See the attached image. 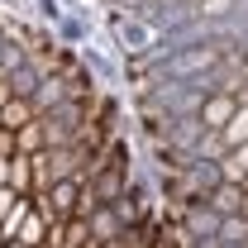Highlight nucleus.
Returning <instances> with one entry per match:
<instances>
[{
  "mask_svg": "<svg viewBox=\"0 0 248 248\" xmlns=\"http://www.w3.org/2000/svg\"><path fill=\"white\" fill-rule=\"evenodd\" d=\"M10 205H15V191H10V186H0V219H5V210H10Z\"/></svg>",
  "mask_w": 248,
  "mask_h": 248,
  "instance_id": "obj_16",
  "label": "nucleus"
},
{
  "mask_svg": "<svg viewBox=\"0 0 248 248\" xmlns=\"http://www.w3.org/2000/svg\"><path fill=\"white\" fill-rule=\"evenodd\" d=\"M43 234H48V219L38 215V210H29V215H24V224L15 229V244H24V248H43Z\"/></svg>",
  "mask_w": 248,
  "mask_h": 248,
  "instance_id": "obj_9",
  "label": "nucleus"
},
{
  "mask_svg": "<svg viewBox=\"0 0 248 248\" xmlns=\"http://www.w3.org/2000/svg\"><path fill=\"white\" fill-rule=\"evenodd\" d=\"M29 120H38V110H33L29 95H10V100L0 105V129H10V134H15V129H24Z\"/></svg>",
  "mask_w": 248,
  "mask_h": 248,
  "instance_id": "obj_5",
  "label": "nucleus"
},
{
  "mask_svg": "<svg viewBox=\"0 0 248 248\" xmlns=\"http://www.w3.org/2000/svg\"><path fill=\"white\" fill-rule=\"evenodd\" d=\"M0 248H24V244H15V239H10V244H0Z\"/></svg>",
  "mask_w": 248,
  "mask_h": 248,
  "instance_id": "obj_20",
  "label": "nucleus"
},
{
  "mask_svg": "<svg viewBox=\"0 0 248 248\" xmlns=\"http://www.w3.org/2000/svg\"><path fill=\"white\" fill-rule=\"evenodd\" d=\"M229 153H234V162L244 167V177H248V143H239V148H229Z\"/></svg>",
  "mask_w": 248,
  "mask_h": 248,
  "instance_id": "obj_15",
  "label": "nucleus"
},
{
  "mask_svg": "<svg viewBox=\"0 0 248 248\" xmlns=\"http://www.w3.org/2000/svg\"><path fill=\"white\" fill-rule=\"evenodd\" d=\"M77 196H81V177H62V182H53L48 191H38L29 201L43 219H72L77 215Z\"/></svg>",
  "mask_w": 248,
  "mask_h": 248,
  "instance_id": "obj_1",
  "label": "nucleus"
},
{
  "mask_svg": "<svg viewBox=\"0 0 248 248\" xmlns=\"http://www.w3.org/2000/svg\"><path fill=\"white\" fill-rule=\"evenodd\" d=\"M10 95H19V91H15V81H10V77H0V105H5Z\"/></svg>",
  "mask_w": 248,
  "mask_h": 248,
  "instance_id": "obj_18",
  "label": "nucleus"
},
{
  "mask_svg": "<svg viewBox=\"0 0 248 248\" xmlns=\"http://www.w3.org/2000/svg\"><path fill=\"white\" fill-rule=\"evenodd\" d=\"M10 191L15 196H33V157H24V153H15L10 157Z\"/></svg>",
  "mask_w": 248,
  "mask_h": 248,
  "instance_id": "obj_8",
  "label": "nucleus"
},
{
  "mask_svg": "<svg viewBox=\"0 0 248 248\" xmlns=\"http://www.w3.org/2000/svg\"><path fill=\"white\" fill-rule=\"evenodd\" d=\"M239 201H244V186H234V182H219L210 196H205V205L215 210V215H239Z\"/></svg>",
  "mask_w": 248,
  "mask_h": 248,
  "instance_id": "obj_6",
  "label": "nucleus"
},
{
  "mask_svg": "<svg viewBox=\"0 0 248 248\" xmlns=\"http://www.w3.org/2000/svg\"><path fill=\"white\" fill-rule=\"evenodd\" d=\"M120 224H124V219L115 215V205H95L91 215H86V229H91L95 244H110V239H120V234H124Z\"/></svg>",
  "mask_w": 248,
  "mask_h": 248,
  "instance_id": "obj_4",
  "label": "nucleus"
},
{
  "mask_svg": "<svg viewBox=\"0 0 248 248\" xmlns=\"http://www.w3.org/2000/svg\"><path fill=\"white\" fill-rule=\"evenodd\" d=\"M0 77H5V72H0Z\"/></svg>",
  "mask_w": 248,
  "mask_h": 248,
  "instance_id": "obj_22",
  "label": "nucleus"
},
{
  "mask_svg": "<svg viewBox=\"0 0 248 248\" xmlns=\"http://www.w3.org/2000/svg\"><path fill=\"white\" fill-rule=\"evenodd\" d=\"M244 77H248V58H244Z\"/></svg>",
  "mask_w": 248,
  "mask_h": 248,
  "instance_id": "obj_21",
  "label": "nucleus"
},
{
  "mask_svg": "<svg viewBox=\"0 0 248 248\" xmlns=\"http://www.w3.org/2000/svg\"><path fill=\"white\" fill-rule=\"evenodd\" d=\"M210 62H215V53L205 48V53H191V58H182V62H177V72H196V67H210Z\"/></svg>",
  "mask_w": 248,
  "mask_h": 248,
  "instance_id": "obj_13",
  "label": "nucleus"
},
{
  "mask_svg": "<svg viewBox=\"0 0 248 248\" xmlns=\"http://www.w3.org/2000/svg\"><path fill=\"white\" fill-rule=\"evenodd\" d=\"M248 239V219L244 215H219V229H215V244H244ZM248 248V244H244Z\"/></svg>",
  "mask_w": 248,
  "mask_h": 248,
  "instance_id": "obj_12",
  "label": "nucleus"
},
{
  "mask_svg": "<svg viewBox=\"0 0 248 248\" xmlns=\"http://www.w3.org/2000/svg\"><path fill=\"white\" fill-rule=\"evenodd\" d=\"M224 5H229V0H201V10H205V15H224Z\"/></svg>",
  "mask_w": 248,
  "mask_h": 248,
  "instance_id": "obj_17",
  "label": "nucleus"
},
{
  "mask_svg": "<svg viewBox=\"0 0 248 248\" xmlns=\"http://www.w3.org/2000/svg\"><path fill=\"white\" fill-rule=\"evenodd\" d=\"M234 110H239V100H234L229 91H210L205 100H201V129H205V134H219Z\"/></svg>",
  "mask_w": 248,
  "mask_h": 248,
  "instance_id": "obj_3",
  "label": "nucleus"
},
{
  "mask_svg": "<svg viewBox=\"0 0 248 248\" xmlns=\"http://www.w3.org/2000/svg\"><path fill=\"white\" fill-rule=\"evenodd\" d=\"M29 210H33L29 196H15V205L5 210V219H0V244H10V239H15V229L24 224V215H29Z\"/></svg>",
  "mask_w": 248,
  "mask_h": 248,
  "instance_id": "obj_11",
  "label": "nucleus"
},
{
  "mask_svg": "<svg viewBox=\"0 0 248 248\" xmlns=\"http://www.w3.org/2000/svg\"><path fill=\"white\" fill-rule=\"evenodd\" d=\"M244 244H248V239H244Z\"/></svg>",
  "mask_w": 248,
  "mask_h": 248,
  "instance_id": "obj_23",
  "label": "nucleus"
},
{
  "mask_svg": "<svg viewBox=\"0 0 248 248\" xmlns=\"http://www.w3.org/2000/svg\"><path fill=\"white\" fill-rule=\"evenodd\" d=\"M15 153H24V157L43 153V120H29L24 129H15Z\"/></svg>",
  "mask_w": 248,
  "mask_h": 248,
  "instance_id": "obj_10",
  "label": "nucleus"
},
{
  "mask_svg": "<svg viewBox=\"0 0 248 248\" xmlns=\"http://www.w3.org/2000/svg\"><path fill=\"white\" fill-rule=\"evenodd\" d=\"M10 182V157H0V186Z\"/></svg>",
  "mask_w": 248,
  "mask_h": 248,
  "instance_id": "obj_19",
  "label": "nucleus"
},
{
  "mask_svg": "<svg viewBox=\"0 0 248 248\" xmlns=\"http://www.w3.org/2000/svg\"><path fill=\"white\" fill-rule=\"evenodd\" d=\"M219 229V215L205 205V201H191L186 205V229H182V244H210Z\"/></svg>",
  "mask_w": 248,
  "mask_h": 248,
  "instance_id": "obj_2",
  "label": "nucleus"
},
{
  "mask_svg": "<svg viewBox=\"0 0 248 248\" xmlns=\"http://www.w3.org/2000/svg\"><path fill=\"white\" fill-rule=\"evenodd\" d=\"M215 139H219V148H224V153H229V148H239V143H248V105H239V110L229 115V124L219 129Z\"/></svg>",
  "mask_w": 248,
  "mask_h": 248,
  "instance_id": "obj_7",
  "label": "nucleus"
},
{
  "mask_svg": "<svg viewBox=\"0 0 248 248\" xmlns=\"http://www.w3.org/2000/svg\"><path fill=\"white\" fill-rule=\"evenodd\" d=\"M0 157H15V134L10 129H0Z\"/></svg>",
  "mask_w": 248,
  "mask_h": 248,
  "instance_id": "obj_14",
  "label": "nucleus"
}]
</instances>
